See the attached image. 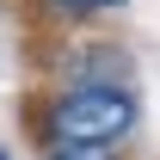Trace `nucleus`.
I'll list each match as a JSON object with an SVG mask.
<instances>
[{"mask_svg": "<svg viewBox=\"0 0 160 160\" xmlns=\"http://www.w3.org/2000/svg\"><path fill=\"white\" fill-rule=\"evenodd\" d=\"M136 123V99L123 86H68L62 99L43 105L37 136L43 148H111L117 136H129Z\"/></svg>", "mask_w": 160, "mask_h": 160, "instance_id": "nucleus-1", "label": "nucleus"}, {"mask_svg": "<svg viewBox=\"0 0 160 160\" xmlns=\"http://www.w3.org/2000/svg\"><path fill=\"white\" fill-rule=\"evenodd\" d=\"M0 160H12V154H6V148H0Z\"/></svg>", "mask_w": 160, "mask_h": 160, "instance_id": "nucleus-4", "label": "nucleus"}, {"mask_svg": "<svg viewBox=\"0 0 160 160\" xmlns=\"http://www.w3.org/2000/svg\"><path fill=\"white\" fill-rule=\"evenodd\" d=\"M43 160H117V148H43Z\"/></svg>", "mask_w": 160, "mask_h": 160, "instance_id": "nucleus-3", "label": "nucleus"}, {"mask_svg": "<svg viewBox=\"0 0 160 160\" xmlns=\"http://www.w3.org/2000/svg\"><path fill=\"white\" fill-rule=\"evenodd\" d=\"M123 0H43V12L49 19H92V12H111Z\"/></svg>", "mask_w": 160, "mask_h": 160, "instance_id": "nucleus-2", "label": "nucleus"}]
</instances>
